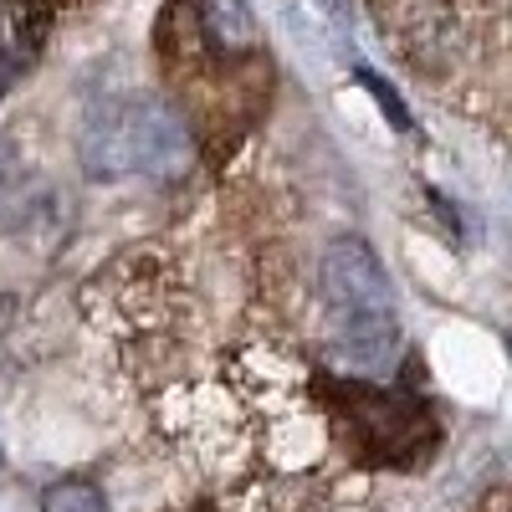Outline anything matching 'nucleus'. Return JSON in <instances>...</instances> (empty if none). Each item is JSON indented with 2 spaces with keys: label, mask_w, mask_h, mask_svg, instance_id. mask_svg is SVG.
Masks as SVG:
<instances>
[{
  "label": "nucleus",
  "mask_w": 512,
  "mask_h": 512,
  "mask_svg": "<svg viewBox=\"0 0 512 512\" xmlns=\"http://www.w3.org/2000/svg\"><path fill=\"white\" fill-rule=\"evenodd\" d=\"M359 77H364V88H369V93H374V98L384 103V113L395 118V128H410V113H405V103H400V98H395L390 88H384V82H379L374 72H359Z\"/></svg>",
  "instance_id": "5"
},
{
  "label": "nucleus",
  "mask_w": 512,
  "mask_h": 512,
  "mask_svg": "<svg viewBox=\"0 0 512 512\" xmlns=\"http://www.w3.org/2000/svg\"><path fill=\"white\" fill-rule=\"evenodd\" d=\"M82 169L88 180H123V175H180L190 164L185 123L154 98H118L103 103L82 128Z\"/></svg>",
  "instance_id": "2"
},
{
  "label": "nucleus",
  "mask_w": 512,
  "mask_h": 512,
  "mask_svg": "<svg viewBox=\"0 0 512 512\" xmlns=\"http://www.w3.org/2000/svg\"><path fill=\"white\" fill-rule=\"evenodd\" d=\"M318 287H323V303L333 308L338 349L349 354V364H359L369 374L390 364L395 349H400V318H395L390 277H384L379 256L359 236L333 241L323 251Z\"/></svg>",
  "instance_id": "1"
},
{
  "label": "nucleus",
  "mask_w": 512,
  "mask_h": 512,
  "mask_svg": "<svg viewBox=\"0 0 512 512\" xmlns=\"http://www.w3.org/2000/svg\"><path fill=\"white\" fill-rule=\"evenodd\" d=\"M195 21H200V36L221 57H251L256 41H262L246 0H195Z\"/></svg>",
  "instance_id": "3"
},
{
  "label": "nucleus",
  "mask_w": 512,
  "mask_h": 512,
  "mask_svg": "<svg viewBox=\"0 0 512 512\" xmlns=\"http://www.w3.org/2000/svg\"><path fill=\"white\" fill-rule=\"evenodd\" d=\"M0 175H6V149H0Z\"/></svg>",
  "instance_id": "6"
},
{
  "label": "nucleus",
  "mask_w": 512,
  "mask_h": 512,
  "mask_svg": "<svg viewBox=\"0 0 512 512\" xmlns=\"http://www.w3.org/2000/svg\"><path fill=\"white\" fill-rule=\"evenodd\" d=\"M41 512H108V502L88 482H57L41 492Z\"/></svg>",
  "instance_id": "4"
}]
</instances>
